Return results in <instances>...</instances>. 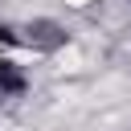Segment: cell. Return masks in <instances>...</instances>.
Wrapping results in <instances>:
<instances>
[{
    "label": "cell",
    "mask_w": 131,
    "mask_h": 131,
    "mask_svg": "<svg viewBox=\"0 0 131 131\" xmlns=\"http://www.w3.org/2000/svg\"><path fill=\"white\" fill-rule=\"evenodd\" d=\"M66 8H90V4H98V0H61Z\"/></svg>",
    "instance_id": "1"
}]
</instances>
